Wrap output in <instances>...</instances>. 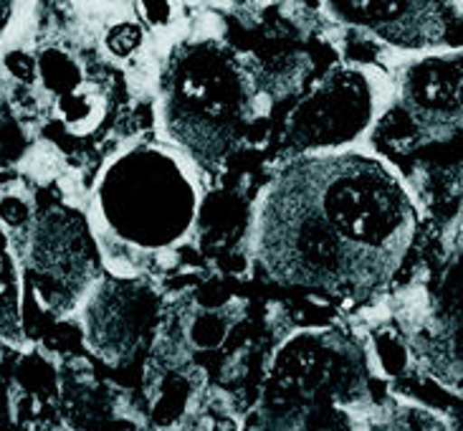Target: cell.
Listing matches in <instances>:
<instances>
[{"label": "cell", "instance_id": "6da1fadb", "mask_svg": "<svg viewBox=\"0 0 463 431\" xmlns=\"http://www.w3.org/2000/svg\"><path fill=\"white\" fill-rule=\"evenodd\" d=\"M415 208L383 158H299L266 190L256 224L263 269L281 284L363 294L401 264Z\"/></svg>", "mask_w": 463, "mask_h": 431}, {"label": "cell", "instance_id": "7a4b0ae2", "mask_svg": "<svg viewBox=\"0 0 463 431\" xmlns=\"http://www.w3.org/2000/svg\"><path fill=\"white\" fill-rule=\"evenodd\" d=\"M256 91L249 62L223 41L177 43L160 76L165 138L190 163H223L253 120Z\"/></svg>", "mask_w": 463, "mask_h": 431}, {"label": "cell", "instance_id": "3957f363", "mask_svg": "<svg viewBox=\"0 0 463 431\" xmlns=\"http://www.w3.org/2000/svg\"><path fill=\"white\" fill-rule=\"evenodd\" d=\"M201 190L193 163L177 150L145 148L114 168L104 188L107 224L125 244L165 252L190 234Z\"/></svg>", "mask_w": 463, "mask_h": 431}, {"label": "cell", "instance_id": "277c9868", "mask_svg": "<svg viewBox=\"0 0 463 431\" xmlns=\"http://www.w3.org/2000/svg\"><path fill=\"white\" fill-rule=\"evenodd\" d=\"M395 104V81L367 63H347L319 79L288 112L284 148L299 158L354 150Z\"/></svg>", "mask_w": 463, "mask_h": 431}, {"label": "cell", "instance_id": "5b68a950", "mask_svg": "<svg viewBox=\"0 0 463 431\" xmlns=\"http://www.w3.org/2000/svg\"><path fill=\"white\" fill-rule=\"evenodd\" d=\"M332 21L357 28L363 34L375 36L392 49L408 53H428V51L453 49V25L463 21V15L453 11L451 3H420V0H337L322 5Z\"/></svg>", "mask_w": 463, "mask_h": 431}, {"label": "cell", "instance_id": "8992f818", "mask_svg": "<svg viewBox=\"0 0 463 431\" xmlns=\"http://www.w3.org/2000/svg\"><path fill=\"white\" fill-rule=\"evenodd\" d=\"M392 81L395 104H401L426 135L463 127V49L415 53L401 63Z\"/></svg>", "mask_w": 463, "mask_h": 431}, {"label": "cell", "instance_id": "52a82bcc", "mask_svg": "<svg viewBox=\"0 0 463 431\" xmlns=\"http://www.w3.org/2000/svg\"><path fill=\"white\" fill-rule=\"evenodd\" d=\"M157 320L155 292L142 284H117L101 294L91 322H89V345L114 366H122L150 335Z\"/></svg>", "mask_w": 463, "mask_h": 431}, {"label": "cell", "instance_id": "ba28073f", "mask_svg": "<svg viewBox=\"0 0 463 431\" xmlns=\"http://www.w3.org/2000/svg\"><path fill=\"white\" fill-rule=\"evenodd\" d=\"M84 224L66 211H51L33 228L31 262L41 284L56 290H81L94 272L91 244Z\"/></svg>", "mask_w": 463, "mask_h": 431}, {"label": "cell", "instance_id": "9c48e42d", "mask_svg": "<svg viewBox=\"0 0 463 431\" xmlns=\"http://www.w3.org/2000/svg\"><path fill=\"white\" fill-rule=\"evenodd\" d=\"M195 383L180 368H167L160 378L152 383L150 411L157 426H173L193 411Z\"/></svg>", "mask_w": 463, "mask_h": 431}, {"label": "cell", "instance_id": "30bf717a", "mask_svg": "<svg viewBox=\"0 0 463 431\" xmlns=\"http://www.w3.org/2000/svg\"><path fill=\"white\" fill-rule=\"evenodd\" d=\"M373 360L383 376L398 378L402 373H408V368L413 363L411 342L401 338L395 330H383L373 340Z\"/></svg>", "mask_w": 463, "mask_h": 431}, {"label": "cell", "instance_id": "8fae6325", "mask_svg": "<svg viewBox=\"0 0 463 431\" xmlns=\"http://www.w3.org/2000/svg\"><path fill=\"white\" fill-rule=\"evenodd\" d=\"M18 328V279L8 246L0 239V335H13Z\"/></svg>", "mask_w": 463, "mask_h": 431}, {"label": "cell", "instance_id": "7c38bea8", "mask_svg": "<svg viewBox=\"0 0 463 431\" xmlns=\"http://www.w3.org/2000/svg\"><path fill=\"white\" fill-rule=\"evenodd\" d=\"M142 41H145L142 28L137 24H132V21H122V24L109 28V34H107V49L117 59H127V56H132L142 46Z\"/></svg>", "mask_w": 463, "mask_h": 431}, {"label": "cell", "instance_id": "4fadbf2b", "mask_svg": "<svg viewBox=\"0 0 463 431\" xmlns=\"http://www.w3.org/2000/svg\"><path fill=\"white\" fill-rule=\"evenodd\" d=\"M228 325L223 322V317L218 315H201L193 325H190V340L195 348L211 350L218 348L221 342L226 340Z\"/></svg>", "mask_w": 463, "mask_h": 431}, {"label": "cell", "instance_id": "5bb4252c", "mask_svg": "<svg viewBox=\"0 0 463 431\" xmlns=\"http://www.w3.org/2000/svg\"><path fill=\"white\" fill-rule=\"evenodd\" d=\"M137 13H142V21L152 28H167L175 21L177 5L173 3H137Z\"/></svg>", "mask_w": 463, "mask_h": 431}, {"label": "cell", "instance_id": "9a60e30c", "mask_svg": "<svg viewBox=\"0 0 463 431\" xmlns=\"http://www.w3.org/2000/svg\"><path fill=\"white\" fill-rule=\"evenodd\" d=\"M0 221L5 226L21 228L31 221V208L24 198H15V196H5L0 198Z\"/></svg>", "mask_w": 463, "mask_h": 431}, {"label": "cell", "instance_id": "2e32d148", "mask_svg": "<svg viewBox=\"0 0 463 431\" xmlns=\"http://www.w3.org/2000/svg\"><path fill=\"white\" fill-rule=\"evenodd\" d=\"M453 5H456V11H458L463 15V3H453Z\"/></svg>", "mask_w": 463, "mask_h": 431}]
</instances>
